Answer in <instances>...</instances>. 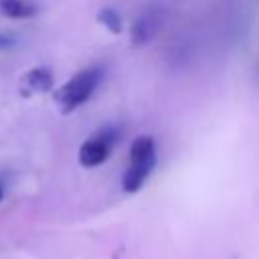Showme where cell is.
<instances>
[{
  "label": "cell",
  "instance_id": "obj_1",
  "mask_svg": "<svg viewBox=\"0 0 259 259\" xmlns=\"http://www.w3.org/2000/svg\"><path fill=\"white\" fill-rule=\"evenodd\" d=\"M103 67L101 65H93V67H87L79 73H75L65 85H61L53 99L59 107L61 113H73L75 109H79L81 105H85L91 95L97 91V87L101 85L103 81Z\"/></svg>",
  "mask_w": 259,
  "mask_h": 259
},
{
  "label": "cell",
  "instance_id": "obj_2",
  "mask_svg": "<svg viewBox=\"0 0 259 259\" xmlns=\"http://www.w3.org/2000/svg\"><path fill=\"white\" fill-rule=\"evenodd\" d=\"M156 142L152 136H138L130 148V164L121 176V188L130 194L138 192L156 168Z\"/></svg>",
  "mask_w": 259,
  "mask_h": 259
},
{
  "label": "cell",
  "instance_id": "obj_3",
  "mask_svg": "<svg viewBox=\"0 0 259 259\" xmlns=\"http://www.w3.org/2000/svg\"><path fill=\"white\" fill-rule=\"evenodd\" d=\"M162 22H164V12L156 6L152 8H146L132 24L130 28V38H132V45L134 47H144L148 45L162 28Z\"/></svg>",
  "mask_w": 259,
  "mask_h": 259
},
{
  "label": "cell",
  "instance_id": "obj_4",
  "mask_svg": "<svg viewBox=\"0 0 259 259\" xmlns=\"http://www.w3.org/2000/svg\"><path fill=\"white\" fill-rule=\"evenodd\" d=\"M53 71L51 67H32L24 73V77L20 79V95L22 97H34L40 93H47L53 89Z\"/></svg>",
  "mask_w": 259,
  "mask_h": 259
},
{
  "label": "cell",
  "instance_id": "obj_5",
  "mask_svg": "<svg viewBox=\"0 0 259 259\" xmlns=\"http://www.w3.org/2000/svg\"><path fill=\"white\" fill-rule=\"evenodd\" d=\"M109 154H111V146L107 142H103L101 138L91 136L79 148V162L85 168H95V166H101L109 158Z\"/></svg>",
  "mask_w": 259,
  "mask_h": 259
},
{
  "label": "cell",
  "instance_id": "obj_6",
  "mask_svg": "<svg viewBox=\"0 0 259 259\" xmlns=\"http://www.w3.org/2000/svg\"><path fill=\"white\" fill-rule=\"evenodd\" d=\"M38 12V6L32 0H0V14L12 20H26Z\"/></svg>",
  "mask_w": 259,
  "mask_h": 259
},
{
  "label": "cell",
  "instance_id": "obj_7",
  "mask_svg": "<svg viewBox=\"0 0 259 259\" xmlns=\"http://www.w3.org/2000/svg\"><path fill=\"white\" fill-rule=\"evenodd\" d=\"M97 20L113 34H119L123 30V18L115 8H101L97 12Z\"/></svg>",
  "mask_w": 259,
  "mask_h": 259
},
{
  "label": "cell",
  "instance_id": "obj_8",
  "mask_svg": "<svg viewBox=\"0 0 259 259\" xmlns=\"http://www.w3.org/2000/svg\"><path fill=\"white\" fill-rule=\"evenodd\" d=\"M93 136H97V138H101L103 142H107L111 148L119 142V138H121V127L117 125V123H107V125H101Z\"/></svg>",
  "mask_w": 259,
  "mask_h": 259
},
{
  "label": "cell",
  "instance_id": "obj_9",
  "mask_svg": "<svg viewBox=\"0 0 259 259\" xmlns=\"http://www.w3.org/2000/svg\"><path fill=\"white\" fill-rule=\"evenodd\" d=\"M16 42H18V38H16L14 34H8V32H0V51L12 49Z\"/></svg>",
  "mask_w": 259,
  "mask_h": 259
},
{
  "label": "cell",
  "instance_id": "obj_10",
  "mask_svg": "<svg viewBox=\"0 0 259 259\" xmlns=\"http://www.w3.org/2000/svg\"><path fill=\"white\" fill-rule=\"evenodd\" d=\"M4 192H6V176L0 174V200L4 198Z\"/></svg>",
  "mask_w": 259,
  "mask_h": 259
}]
</instances>
